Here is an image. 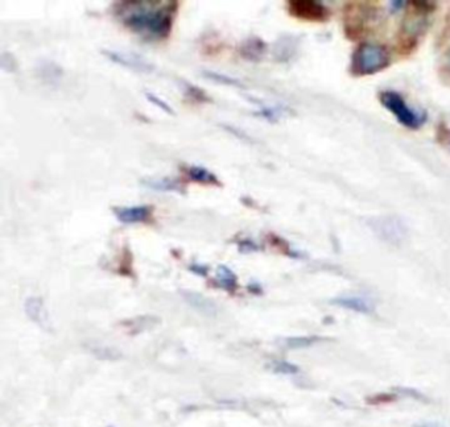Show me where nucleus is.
Instances as JSON below:
<instances>
[{"label":"nucleus","mask_w":450,"mask_h":427,"mask_svg":"<svg viewBox=\"0 0 450 427\" xmlns=\"http://www.w3.org/2000/svg\"><path fill=\"white\" fill-rule=\"evenodd\" d=\"M154 206L135 205V206H118L113 207L114 215L123 225L146 223L154 217Z\"/></svg>","instance_id":"7"},{"label":"nucleus","mask_w":450,"mask_h":427,"mask_svg":"<svg viewBox=\"0 0 450 427\" xmlns=\"http://www.w3.org/2000/svg\"><path fill=\"white\" fill-rule=\"evenodd\" d=\"M214 284L219 289H224L229 293H235L236 289L239 287L238 277L233 270L230 269L226 265H219L216 269V279Z\"/></svg>","instance_id":"14"},{"label":"nucleus","mask_w":450,"mask_h":427,"mask_svg":"<svg viewBox=\"0 0 450 427\" xmlns=\"http://www.w3.org/2000/svg\"><path fill=\"white\" fill-rule=\"evenodd\" d=\"M189 270H191V273L201 276V277H205V276L209 274V267L202 265V264H191V267H189Z\"/></svg>","instance_id":"23"},{"label":"nucleus","mask_w":450,"mask_h":427,"mask_svg":"<svg viewBox=\"0 0 450 427\" xmlns=\"http://www.w3.org/2000/svg\"><path fill=\"white\" fill-rule=\"evenodd\" d=\"M269 368L279 375H296L300 372L299 366H294L292 363H288L284 360H280V361H274L272 364H269Z\"/></svg>","instance_id":"18"},{"label":"nucleus","mask_w":450,"mask_h":427,"mask_svg":"<svg viewBox=\"0 0 450 427\" xmlns=\"http://www.w3.org/2000/svg\"><path fill=\"white\" fill-rule=\"evenodd\" d=\"M333 305L344 307L350 312L361 313V314H371L374 312V305L371 301L362 298V297H338L331 299Z\"/></svg>","instance_id":"12"},{"label":"nucleus","mask_w":450,"mask_h":427,"mask_svg":"<svg viewBox=\"0 0 450 427\" xmlns=\"http://www.w3.org/2000/svg\"><path fill=\"white\" fill-rule=\"evenodd\" d=\"M319 341H321V338L319 336H296V338H288L284 340V346L286 349H308Z\"/></svg>","instance_id":"17"},{"label":"nucleus","mask_w":450,"mask_h":427,"mask_svg":"<svg viewBox=\"0 0 450 427\" xmlns=\"http://www.w3.org/2000/svg\"><path fill=\"white\" fill-rule=\"evenodd\" d=\"M236 245H238L239 252L242 253L256 252L260 249V245L255 243L250 237H243L241 240H238Z\"/></svg>","instance_id":"21"},{"label":"nucleus","mask_w":450,"mask_h":427,"mask_svg":"<svg viewBox=\"0 0 450 427\" xmlns=\"http://www.w3.org/2000/svg\"><path fill=\"white\" fill-rule=\"evenodd\" d=\"M144 96L147 98V101H149L154 106L159 107L163 113H168V115H174V110L169 106V103H166L165 101H163L161 98L152 94V93H144Z\"/></svg>","instance_id":"19"},{"label":"nucleus","mask_w":450,"mask_h":427,"mask_svg":"<svg viewBox=\"0 0 450 427\" xmlns=\"http://www.w3.org/2000/svg\"><path fill=\"white\" fill-rule=\"evenodd\" d=\"M369 227L374 231V234L381 237L383 242L389 245H399L403 243L407 237V226L398 217L386 215L369 220Z\"/></svg>","instance_id":"4"},{"label":"nucleus","mask_w":450,"mask_h":427,"mask_svg":"<svg viewBox=\"0 0 450 427\" xmlns=\"http://www.w3.org/2000/svg\"><path fill=\"white\" fill-rule=\"evenodd\" d=\"M224 128H225L226 131L233 133L234 136H236L238 139L242 140V141H246V143H250V141H251V139L249 138V135H246L244 132L241 131L239 128H236L234 125H224Z\"/></svg>","instance_id":"22"},{"label":"nucleus","mask_w":450,"mask_h":427,"mask_svg":"<svg viewBox=\"0 0 450 427\" xmlns=\"http://www.w3.org/2000/svg\"><path fill=\"white\" fill-rule=\"evenodd\" d=\"M182 90H184V96H186V99L193 103L205 105V103H211V101H213L204 88H199L196 85H191L189 82H182Z\"/></svg>","instance_id":"15"},{"label":"nucleus","mask_w":450,"mask_h":427,"mask_svg":"<svg viewBox=\"0 0 450 427\" xmlns=\"http://www.w3.org/2000/svg\"><path fill=\"white\" fill-rule=\"evenodd\" d=\"M179 1H118L114 14L129 31L148 41H164L172 32Z\"/></svg>","instance_id":"1"},{"label":"nucleus","mask_w":450,"mask_h":427,"mask_svg":"<svg viewBox=\"0 0 450 427\" xmlns=\"http://www.w3.org/2000/svg\"><path fill=\"white\" fill-rule=\"evenodd\" d=\"M141 185L147 189L155 192H179L185 194V186L179 182L177 180L164 177V178H146L141 181Z\"/></svg>","instance_id":"13"},{"label":"nucleus","mask_w":450,"mask_h":427,"mask_svg":"<svg viewBox=\"0 0 450 427\" xmlns=\"http://www.w3.org/2000/svg\"><path fill=\"white\" fill-rule=\"evenodd\" d=\"M239 56L249 62H259L267 52V44L256 36L247 37L239 46Z\"/></svg>","instance_id":"11"},{"label":"nucleus","mask_w":450,"mask_h":427,"mask_svg":"<svg viewBox=\"0 0 450 427\" xmlns=\"http://www.w3.org/2000/svg\"><path fill=\"white\" fill-rule=\"evenodd\" d=\"M390 63V53L379 44L359 45L353 53L351 71L354 76H371L386 69Z\"/></svg>","instance_id":"2"},{"label":"nucleus","mask_w":450,"mask_h":427,"mask_svg":"<svg viewBox=\"0 0 450 427\" xmlns=\"http://www.w3.org/2000/svg\"><path fill=\"white\" fill-rule=\"evenodd\" d=\"M379 99L381 106L387 108L396 118V120L407 128L417 130L426 120L424 113H419L415 108L409 107L404 98L396 91H383L379 96Z\"/></svg>","instance_id":"3"},{"label":"nucleus","mask_w":450,"mask_h":427,"mask_svg":"<svg viewBox=\"0 0 450 427\" xmlns=\"http://www.w3.org/2000/svg\"><path fill=\"white\" fill-rule=\"evenodd\" d=\"M181 297L184 301L199 314L206 315V317H216L218 314V307L211 299H209L208 297L202 296L197 292H191V290H181Z\"/></svg>","instance_id":"9"},{"label":"nucleus","mask_w":450,"mask_h":427,"mask_svg":"<svg viewBox=\"0 0 450 427\" xmlns=\"http://www.w3.org/2000/svg\"><path fill=\"white\" fill-rule=\"evenodd\" d=\"M202 77L211 81V82H216V83H219V85H226V86H230V88H246V86L243 85L242 81L233 78V77L226 76V74H222V73H218V71L204 70L202 71Z\"/></svg>","instance_id":"16"},{"label":"nucleus","mask_w":450,"mask_h":427,"mask_svg":"<svg viewBox=\"0 0 450 427\" xmlns=\"http://www.w3.org/2000/svg\"><path fill=\"white\" fill-rule=\"evenodd\" d=\"M286 9L291 16L305 21H325L329 18V9L314 0H291Z\"/></svg>","instance_id":"5"},{"label":"nucleus","mask_w":450,"mask_h":427,"mask_svg":"<svg viewBox=\"0 0 450 427\" xmlns=\"http://www.w3.org/2000/svg\"><path fill=\"white\" fill-rule=\"evenodd\" d=\"M416 427H439V426H436V425H423V426H416Z\"/></svg>","instance_id":"24"},{"label":"nucleus","mask_w":450,"mask_h":427,"mask_svg":"<svg viewBox=\"0 0 450 427\" xmlns=\"http://www.w3.org/2000/svg\"><path fill=\"white\" fill-rule=\"evenodd\" d=\"M182 175H185L191 182L205 185V186H216L221 187L222 182L218 175L210 172L206 168L199 165H184L181 168Z\"/></svg>","instance_id":"10"},{"label":"nucleus","mask_w":450,"mask_h":427,"mask_svg":"<svg viewBox=\"0 0 450 427\" xmlns=\"http://www.w3.org/2000/svg\"><path fill=\"white\" fill-rule=\"evenodd\" d=\"M24 310L26 314L32 322L39 324L40 327H43L44 330H49L51 329V322H49V315L45 309L44 299L40 297H29L26 298V304H24Z\"/></svg>","instance_id":"8"},{"label":"nucleus","mask_w":450,"mask_h":427,"mask_svg":"<svg viewBox=\"0 0 450 427\" xmlns=\"http://www.w3.org/2000/svg\"><path fill=\"white\" fill-rule=\"evenodd\" d=\"M104 57H107L114 63H118L126 69L134 70L138 73H152L155 70V66L148 62L144 57L135 54V53L118 52V51H110L104 49L102 51Z\"/></svg>","instance_id":"6"},{"label":"nucleus","mask_w":450,"mask_h":427,"mask_svg":"<svg viewBox=\"0 0 450 427\" xmlns=\"http://www.w3.org/2000/svg\"><path fill=\"white\" fill-rule=\"evenodd\" d=\"M281 115V111L274 107H263L259 111L255 113V116H259L261 119H266L269 122H277L279 116Z\"/></svg>","instance_id":"20"},{"label":"nucleus","mask_w":450,"mask_h":427,"mask_svg":"<svg viewBox=\"0 0 450 427\" xmlns=\"http://www.w3.org/2000/svg\"><path fill=\"white\" fill-rule=\"evenodd\" d=\"M448 66H449L450 68V51H449V54H448Z\"/></svg>","instance_id":"25"}]
</instances>
